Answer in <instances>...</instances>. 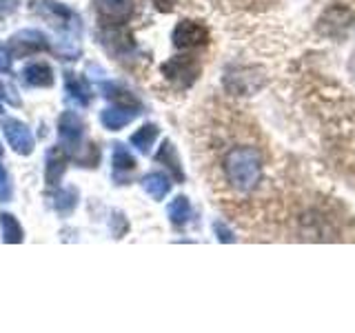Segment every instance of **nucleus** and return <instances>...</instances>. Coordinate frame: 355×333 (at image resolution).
<instances>
[{
	"mask_svg": "<svg viewBox=\"0 0 355 333\" xmlns=\"http://www.w3.org/2000/svg\"><path fill=\"white\" fill-rule=\"evenodd\" d=\"M222 180L238 196H251L264 180V155L255 144H233L220 160Z\"/></svg>",
	"mask_w": 355,
	"mask_h": 333,
	"instance_id": "1",
	"label": "nucleus"
},
{
	"mask_svg": "<svg viewBox=\"0 0 355 333\" xmlns=\"http://www.w3.org/2000/svg\"><path fill=\"white\" fill-rule=\"evenodd\" d=\"M33 14L47 20L49 25L58 31V40H55V53L62 60H76L80 56V18L73 11L55 0H36L31 5Z\"/></svg>",
	"mask_w": 355,
	"mask_h": 333,
	"instance_id": "2",
	"label": "nucleus"
},
{
	"mask_svg": "<svg viewBox=\"0 0 355 333\" xmlns=\"http://www.w3.org/2000/svg\"><path fill=\"white\" fill-rule=\"evenodd\" d=\"M160 69L166 80L173 83L178 89H187L198 80L200 62L193 58V56H175V58H171L169 62H164Z\"/></svg>",
	"mask_w": 355,
	"mask_h": 333,
	"instance_id": "3",
	"label": "nucleus"
},
{
	"mask_svg": "<svg viewBox=\"0 0 355 333\" xmlns=\"http://www.w3.org/2000/svg\"><path fill=\"white\" fill-rule=\"evenodd\" d=\"M49 49V40L44 36L42 31L38 29H22L18 33L9 38L7 44V56L9 58H27L31 53H38V51H47Z\"/></svg>",
	"mask_w": 355,
	"mask_h": 333,
	"instance_id": "4",
	"label": "nucleus"
},
{
	"mask_svg": "<svg viewBox=\"0 0 355 333\" xmlns=\"http://www.w3.org/2000/svg\"><path fill=\"white\" fill-rule=\"evenodd\" d=\"M209 27L200 20H180L175 25L171 40L175 49H196L209 42Z\"/></svg>",
	"mask_w": 355,
	"mask_h": 333,
	"instance_id": "5",
	"label": "nucleus"
},
{
	"mask_svg": "<svg viewBox=\"0 0 355 333\" xmlns=\"http://www.w3.org/2000/svg\"><path fill=\"white\" fill-rule=\"evenodd\" d=\"M96 7L107 27H122L136 11V0H98Z\"/></svg>",
	"mask_w": 355,
	"mask_h": 333,
	"instance_id": "6",
	"label": "nucleus"
},
{
	"mask_svg": "<svg viewBox=\"0 0 355 333\" xmlns=\"http://www.w3.org/2000/svg\"><path fill=\"white\" fill-rule=\"evenodd\" d=\"M5 138L11 144L18 155H29L33 153V147H36V140H33V133L31 129L20 120H7L5 122Z\"/></svg>",
	"mask_w": 355,
	"mask_h": 333,
	"instance_id": "7",
	"label": "nucleus"
},
{
	"mask_svg": "<svg viewBox=\"0 0 355 333\" xmlns=\"http://www.w3.org/2000/svg\"><path fill=\"white\" fill-rule=\"evenodd\" d=\"M355 20V14L347 7H331L320 20V29L327 36H342Z\"/></svg>",
	"mask_w": 355,
	"mask_h": 333,
	"instance_id": "8",
	"label": "nucleus"
},
{
	"mask_svg": "<svg viewBox=\"0 0 355 333\" xmlns=\"http://www.w3.org/2000/svg\"><path fill=\"white\" fill-rule=\"evenodd\" d=\"M83 133H85V122L76 111H64V114L58 118V136L64 144L78 147L83 140Z\"/></svg>",
	"mask_w": 355,
	"mask_h": 333,
	"instance_id": "9",
	"label": "nucleus"
},
{
	"mask_svg": "<svg viewBox=\"0 0 355 333\" xmlns=\"http://www.w3.org/2000/svg\"><path fill=\"white\" fill-rule=\"evenodd\" d=\"M100 92H103V96L107 100H111L116 107H122V109H131V111H136V114H140V100L136 94H131L129 89L125 85H120V83H103V87H100Z\"/></svg>",
	"mask_w": 355,
	"mask_h": 333,
	"instance_id": "10",
	"label": "nucleus"
},
{
	"mask_svg": "<svg viewBox=\"0 0 355 333\" xmlns=\"http://www.w3.org/2000/svg\"><path fill=\"white\" fill-rule=\"evenodd\" d=\"M67 164H69V155L62 147H51L47 153V160H44V180L49 187H58L62 176L67 171Z\"/></svg>",
	"mask_w": 355,
	"mask_h": 333,
	"instance_id": "11",
	"label": "nucleus"
},
{
	"mask_svg": "<svg viewBox=\"0 0 355 333\" xmlns=\"http://www.w3.org/2000/svg\"><path fill=\"white\" fill-rule=\"evenodd\" d=\"M64 89H67V94H69V98L73 100V103L83 105V107H87L94 100V94H92V87H89V83L85 80L83 76H78L73 71L64 74Z\"/></svg>",
	"mask_w": 355,
	"mask_h": 333,
	"instance_id": "12",
	"label": "nucleus"
},
{
	"mask_svg": "<svg viewBox=\"0 0 355 333\" xmlns=\"http://www.w3.org/2000/svg\"><path fill=\"white\" fill-rule=\"evenodd\" d=\"M22 78L29 87H51L53 85V69L47 62H29L25 69H22Z\"/></svg>",
	"mask_w": 355,
	"mask_h": 333,
	"instance_id": "13",
	"label": "nucleus"
},
{
	"mask_svg": "<svg viewBox=\"0 0 355 333\" xmlns=\"http://www.w3.org/2000/svg\"><path fill=\"white\" fill-rule=\"evenodd\" d=\"M136 116L138 114H136V111H131V109L107 107V109H103V114H100V122H103V127L109 129V131H120V129H125Z\"/></svg>",
	"mask_w": 355,
	"mask_h": 333,
	"instance_id": "14",
	"label": "nucleus"
},
{
	"mask_svg": "<svg viewBox=\"0 0 355 333\" xmlns=\"http://www.w3.org/2000/svg\"><path fill=\"white\" fill-rule=\"evenodd\" d=\"M140 185L144 189V194H147L149 198H153V200H164L166 194L171 191V180L164 173H158V171L147 173L142 178Z\"/></svg>",
	"mask_w": 355,
	"mask_h": 333,
	"instance_id": "15",
	"label": "nucleus"
},
{
	"mask_svg": "<svg viewBox=\"0 0 355 333\" xmlns=\"http://www.w3.org/2000/svg\"><path fill=\"white\" fill-rule=\"evenodd\" d=\"M155 160L158 162H162L166 169H169L171 173H173V178L178 182H182L184 180V171H182V166H180V158H178V151H175V147L173 144L166 140V142H162V147H160V151L155 153Z\"/></svg>",
	"mask_w": 355,
	"mask_h": 333,
	"instance_id": "16",
	"label": "nucleus"
},
{
	"mask_svg": "<svg viewBox=\"0 0 355 333\" xmlns=\"http://www.w3.org/2000/svg\"><path fill=\"white\" fill-rule=\"evenodd\" d=\"M158 136H160L158 125H153V122H147V125H142L140 129H136V133L131 136V144L140 153H149L151 147H153V142L158 140Z\"/></svg>",
	"mask_w": 355,
	"mask_h": 333,
	"instance_id": "17",
	"label": "nucleus"
},
{
	"mask_svg": "<svg viewBox=\"0 0 355 333\" xmlns=\"http://www.w3.org/2000/svg\"><path fill=\"white\" fill-rule=\"evenodd\" d=\"M0 231H3L5 244H20L25 240V231H22L18 218L11 214H0Z\"/></svg>",
	"mask_w": 355,
	"mask_h": 333,
	"instance_id": "18",
	"label": "nucleus"
},
{
	"mask_svg": "<svg viewBox=\"0 0 355 333\" xmlns=\"http://www.w3.org/2000/svg\"><path fill=\"white\" fill-rule=\"evenodd\" d=\"M166 214H169V220L178 227L184 225V222H189V218H191V205H189V198L187 196H175L171 200L169 209H166Z\"/></svg>",
	"mask_w": 355,
	"mask_h": 333,
	"instance_id": "19",
	"label": "nucleus"
},
{
	"mask_svg": "<svg viewBox=\"0 0 355 333\" xmlns=\"http://www.w3.org/2000/svg\"><path fill=\"white\" fill-rule=\"evenodd\" d=\"M136 158L133 153L125 147V144H116L114 147V169L116 173H129L136 169Z\"/></svg>",
	"mask_w": 355,
	"mask_h": 333,
	"instance_id": "20",
	"label": "nucleus"
},
{
	"mask_svg": "<svg viewBox=\"0 0 355 333\" xmlns=\"http://www.w3.org/2000/svg\"><path fill=\"white\" fill-rule=\"evenodd\" d=\"M76 205H78V191L73 187L60 189V191L55 194V211H58L60 216H69L76 209Z\"/></svg>",
	"mask_w": 355,
	"mask_h": 333,
	"instance_id": "21",
	"label": "nucleus"
},
{
	"mask_svg": "<svg viewBox=\"0 0 355 333\" xmlns=\"http://www.w3.org/2000/svg\"><path fill=\"white\" fill-rule=\"evenodd\" d=\"M11 194H14V187H11V178H9L5 166L0 164V203H9Z\"/></svg>",
	"mask_w": 355,
	"mask_h": 333,
	"instance_id": "22",
	"label": "nucleus"
},
{
	"mask_svg": "<svg viewBox=\"0 0 355 333\" xmlns=\"http://www.w3.org/2000/svg\"><path fill=\"white\" fill-rule=\"evenodd\" d=\"M0 100H7L11 105H20V98L16 96L14 89H9L3 80H0Z\"/></svg>",
	"mask_w": 355,
	"mask_h": 333,
	"instance_id": "23",
	"label": "nucleus"
},
{
	"mask_svg": "<svg viewBox=\"0 0 355 333\" xmlns=\"http://www.w3.org/2000/svg\"><path fill=\"white\" fill-rule=\"evenodd\" d=\"M214 231L218 233V240H220V242H233V240H236V238H233L231 229L222 225V222H216V225H214Z\"/></svg>",
	"mask_w": 355,
	"mask_h": 333,
	"instance_id": "24",
	"label": "nucleus"
},
{
	"mask_svg": "<svg viewBox=\"0 0 355 333\" xmlns=\"http://www.w3.org/2000/svg\"><path fill=\"white\" fill-rule=\"evenodd\" d=\"M18 9V0H0V18H7Z\"/></svg>",
	"mask_w": 355,
	"mask_h": 333,
	"instance_id": "25",
	"label": "nucleus"
},
{
	"mask_svg": "<svg viewBox=\"0 0 355 333\" xmlns=\"http://www.w3.org/2000/svg\"><path fill=\"white\" fill-rule=\"evenodd\" d=\"M178 5V0H153V7L162 11V14H169V11H173Z\"/></svg>",
	"mask_w": 355,
	"mask_h": 333,
	"instance_id": "26",
	"label": "nucleus"
},
{
	"mask_svg": "<svg viewBox=\"0 0 355 333\" xmlns=\"http://www.w3.org/2000/svg\"><path fill=\"white\" fill-rule=\"evenodd\" d=\"M0 155H3V142H0Z\"/></svg>",
	"mask_w": 355,
	"mask_h": 333,
	"instance_id": "27",
	"label": "nucleus"
},
{
	"mask_svg": "<svg viewBox=\"0 0 355 333\" xmlns=\"http://www.w3.org/2000/svg\"><path fill=\"white\" fill-rule=\"evenodd\" d=\"M0 114H3V109H0Z\"/></svg>",
	"mask_w": 355,
	"mask_h": 333,
	"instance_id": "28",
	"label": "nucleus"
}]
</instances>
